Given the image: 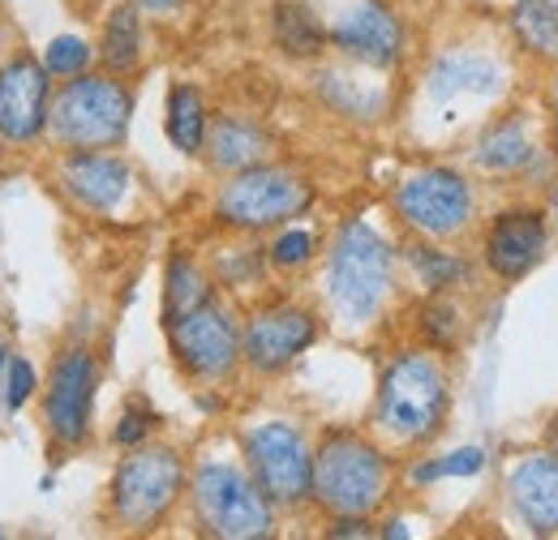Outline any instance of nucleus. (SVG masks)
<instances>
[{
    "label": "nucleus",
    "mask_w": 558,
    "mask_h": 540,
    "mask_svg": "<svg viewBox=\"0 0 558 540\" xmlns=\"http://www.w3.org/2000/svg\"><path fill=\"white\" fill-rule=\"evenodd\" d=\"M409 258H413L417 274L425 279V287H434V292H438V287H451V283H460V279L469 274V267H464L460 258L438 254V249H425V245H413Z\"/></svg>",
    "instance_id": "a878e982"
},
{
    "label": "nucleus",
    "mask_w": 558,
    "mask_h": 540,
    "mask_svg": "<svg viewBox=\"0 0 558 540\" xmlns=\"http://www.w3.org/2000/svg\"><path fill=\"white\" fill-rule=\"evenodd\" d=\"M331 296L349 318H369L391 287V249L369 223H344L331 245Z\"/></svg>",
    "instance_id": "423d86ee"
},
{
    "label": "nucleus",
    "mask_w": 558,
    "mask_h": 540,
    "mask_svg": "<svg viewBox=\"0 0 558 540\" xmlns=\"http://www.w3.org/2000/svg\"><path fill=\"white\" fill-rule=\"evenodd\" d=\"M550 451L558 455V420H555V429H550Z\"/></svg>",
    "instance_id": "f704fd0d"
},
{
    "label": "nucleus",
    "mask_w": 558,
    "mask_h": 540,
    "mask_svg": "<svg viewBox=\"0 0 558 540\" xmlns=\"http://www.w3.org/2000/svg\"><path fill=\"white\" fill-rule=\"evenodd\" d=\"M207 150L219 172H245L267 159L271 134L250 116H223L207 130Z\"/></svg>",
    "instance_id": "a211bd4d"
},
{
    "label": "nucleus",
    "mask_w": 558,
    "mask_h": 540,
    "mask_svg": "<svg viewBox=\"0 0 558 540\" xmlns=\"http://www.w3.org/2000/svg\"><path fill=\"white\" fill-rule=\"evenodd\" d=\"M529 159H533V142L524 134V121H515V116L494 125L477 146V163L486 172H520Z\"/></svg>",
    "instance_id": "b1692460"
},
{
    "label": "nucleus",
    "mask_w": 558,
    "mask_h": 540,
    "mask_svg": "<svg viewBox=\"0 0 558 540\" xmlns=\"http://www.w3.org/2000/svg\"><path fill=\"white\" fill-rule=\"evenodd\" d=\"M146 433H150V412L130 407V412L121 416V425H117V442H121V446H138Z\"/></svg>",
    "instance_id": "473e14b6"
},
{
    "label": "nucleus",
    "mask_w": 558,
    "mask_h": 540,
    "mask_svg": "<svg viewBox=\"0 0 558 540\" xmlns=\"http://www.w3.org/2000/svg\"><path fill=\"white\" fill-rule=\"evenodd\" d=\"M4 365H9V347L0 343V369H4Z\"/></svg>",
    "instance_id": "c9c22d12"
},
{
    "label": "nucleus",
    "mask_w": 558,
    "mask_h": 540,
    "mask_svg": "<svg viewBox=\"0 0 558 540\" xmlns=\"http://www.w3.org/2000/svg\"><path fill=\"white\" fill-rule=\"evenodd\" d=\"M86 65H90V44L77 39V35L52 39L48 52H44V69H48L52 77H77V73H86Z\"/></svg>",
    "instance_id": "bb28decb"
},
{
    "label": "nucleus",
    "mask_w": 558,
    "mask_h": 540,
    "mask_svg": "<svg viewBox=\"0 0 558 540\" xmlns=\"http://www.w3.org/2000/svg\"><path fill=\"white\" fill-rule=\"evenodd\" d=\"M396 210L421 236H451L473 214V189L464 185V176L447 168H429L396 189Z\"/></svg>",
    "instance_id": "9b49d317"
},
{
    "label": "nucleus",
    "mask_w": 558,
    "mask_h": 540,
    "mask_svg": "<svg viewBox=\"0 0 558 540\" xmlns=\"http://www.w3.org/2000/svg\"><path fill=\"white\" fill-rule=\"evenodd\" d=\"M245 459H250V472L258 480V489L271 498V506H296L310 498L314 455L292 425H283V420L254 425L245 433Z\"/></svg>",
    "instance_id": "6e6552de"
},
{
    "label": "nucleus",
    "mask_w": 558,
    "mask_h": 540,
    "mask_svg": "<svg viewBox=\"0 0 558 540\" xmlns=\"http://www.w3.org/2000/svg\"><path fill=\"white\" fill-rule=\"evenodd\" d=\"M142 57V26H138V9L134 4H121L112 9L108 26H104V65L112 73H130L138 69Z\"/></svg>",
    "instance_id": "393cba45"
},
{
    "label": "nucleus",
    "mask_w": 558,
    "mask_h": 540,
    "mask_svg": "<svg viewBox=\"0 0 558 540\" xmlns=\"http://www.w3.org/2000/svg\"><path fill=\"white\" fill-rule=\"evenodd\" d=\"M555 112H558V86H555Z\"/></svg>",
    "instance_id": "e433bc0d"
},
{
    "label": "nucleus",
    "mask_w": 558,
    "mask_h": 540,
    "mask_svg": "<svg viewBox=\"0 0 558 540\" xmlns=\"http://www.w3.org/2000/svg\"><path fill=\"white\" fill-rule=\"evenodd\" d=\"M323 90H327V99H331L340 112H349V116H374V112H378V95L356 90L349 77L327 73V77H323Z\"/></svg>",
    "instance_id": "c85d7f7f"
},
{
    "label": "nucleus",
    "mask_w": 558,
    "mask_h": 540,
    "mask_svg": "<svg viewBox=\"0 0 558 540\" xmlns=\"http://www.w3.org/2000/svg\"><path fill=\"white\" fill-rule=\"evenodd\" d=\"M142 9H150V13H172L181 0H138Z\"/></svg>",
    "instance_id": "72a5a7b5"
},
{
    "label": "nucleus",
    "mask_w": 558,
    "mask_h": 540,
    "mask_svg": "<svg viewBox=\"0 0 558 540\" xmlns=\"http://www.w3.org/2000/svg\"><path fill=\"white\" fill-rule=\"evenodd\" d=\"M168 137L177 150L198 155L207 146V108L194 86H172L168 95Z\"/></svg>",
    "instance_id": "412c9836"
},
{
    "label": "nucleus",
    "mask_w": 558,
    "mask_h": 540,
    "mask_svg": "<svg viewBox=\"0 0 558 540\" xmlns=\"http://www.w3.org/2000/svg\"><path fill=\"white\" fill-rule=\"evenodd\" d=\"M546 254V219L537 210H507L486 232V267L498 279H520Z\"/></svg>",
    "instance_id": "2eb2a0df"
},
{
    "label": "nucleus",
    "mask_w": 558,
    "mask_h": 540,
    "mask_svg": "<svg viewBox=\"0 0 558 540\" xmlns=\"http://www.w3.org/2000/svg\"><path fill=\"white\" fill-rule=\"evenodd\" d=\"M421 331H425V339L434 347H456V339H460V314H456V305L442 300V296L429 300L421 309Z\"/></svg>",
    "instance_id": "cd10ccee"
},
{
    "label": "nucleus",
    "mask_w": 558,
    "mask_h": 540,
    "mask_svg": "<svg viewBox=\"0 0 558 540\" xmlns=\"http://www.w3.org/2000/svg\"><path fill=\"white\" fill-rule=\"evenodd\" d=\"M310 258H314V236H310V232H301V228H292V232L276 236V245H271V262L283 267V270L305 267Z\"/></svg>",
    "instance_id": "c756f323"
},
{
    "label": "nucleus",
    "mask_w": 558,
    "mask_h": 540,
    "mask_svg": "<svg viewBox=\"0 0 558 540\" xmlns=\"http://www.w3.org/2000/svg\"><path fill=\"white\" fill-rule=\"evenodd\" d=\"M331 44H336L349 61L387 69L404 57V26H400V17H396L387 4L365 0V4L349 9V13L336 22Z\"/></svg>",
    "instance_id": "4468645a"
},
{
    "label": "nucleus",
    "mask_w": 558,
    "mask_h": 540,
    "mask_svg": "<svg viewBox=\"0 0 558 540\" xmlns=\"http://www.w3.org/2000/svg\"><path fill=\"white\" fill-rule=\"evenodd\" d=\"M181 489H185L181 455L168 446H146V451H134L112 476V511L125 528L146 532L172 511Z\"/></svg>",
    "instance_id": "0eeeda50"
},
{
    "label": "nucleus",
    "mask_w": 558,
    "mask_h": 540,
    "mask_svg": "<svg viewBox=\"0 0 558 540\" xmlns=\"http://www.w3.org/2000/svg\"><path fill=\"white\" fill-rule=\"evenodd\" d=\"M271 30H276V44L288 52V57H296V61H314V57H323V48H327V26L314 17V9H305V4H296V0H283L276 4V22H271Z\"/></svg>",
    "instance_id": "6ab92c4d"
},
{
    "label": "nucleus",
    "mask_w": 558,
    "mask_h": 540,
    "mask_svg": "<svg viewBox=\"0 0 558 540\" xmlns=\"http://www.w3.org/2000/svg\"><path fill=\"white\" fill-rule=\"evenodd\" d=\"M451 404L447 369L429 352H404L387 365L378 386V420L404 442H425L442 429Z\"/></svg>",
    "instance_id": "f03ea898"
},
{
    "label": "nucleus",
    "mask_w": 558,
    "mask_h": 540,
    "mask_svg": "<svg viewBox=\"0 0 558 540\" xmlns=\"http://www.w3.org/2000/svg\"><path fill=\"white\" fill-rule=\"evenodd\" d=\"M52 73L35 57H13L0 65V142L26 146L48 130L52 112Z\"/></svg>",
    "instance_id": "f8f14e48"
},
{
    "label": "nucleus",
    "mask_w": 558,
    "mask_h": 540,
    "mask_svg": "<svg viewBox=\"0 0 558 540\" xmlns=\"http://www.w3.org/2000/svg\"><path fill=\"white\" fill-rule=\"evenodd\" d=\"M511 30L529 52L558 57V0H520L511 13Z\"/></svg>",
    "instance_id": "5701e85b"
},
{
    "label": "nucleus",
    "mask_w": 558,
    "mask_h": 540,
    "mask_svg": "<svg viewBox=\"0 0 558 540\" xmlns=\"http://www.w3.org/2000/svg\"><path fill=\"white\" fill-rule=\"evenodd\" d=\"M168 339L181 369L194 378H228L241 360V327L219 300H207L185 318L168 322Z\"/></svg>",
    "instance_id": "1a4fd4ad"
},
{
    "label": "nucleus",
    "mask_w": 558,
    "mask_h": 540,
    "mask_svg": "<svg viewBox=\"0 0 558 540\" xmlns=\"http://www.w3.org/2000/svg\"><path fill=\"white\" fill-rule=\"evenodd\" d=\"M486 468V455L473 446V451H456V455H447V459H438V464H425L417 468V480H438V476H473Z\"/></svg>",
    "instance_id": "2f4dec72"
},
{
    "label": "nucleus",
    "mask_w": 558,
    "mask_h": 540,
    "mask_svg": "<svg viewBox=\"0 0 558 540\" xmlns=\"http://www.w3.org/2000/svg\"><path fill=\"white\" fill-rule=\"evenodd\" d=\"M130 112H134V99L117 77L77 73L52 99L48 125H52L57 142L70 150H108L125 137Z\"/></svg>",
    "instance_id": "7ed1b4c3"
},
{
    "label": "nucleus",
    "mask_w": 558,
    "mask_h": 540,
    "mask_svg": "<svg viewBox=\"0 0 558 540\" xmlns=\"http://www.w3.org/2000/svg\"><path fill=\"white\" fill-rule=\"evenodd\" d=\"M310 202H314V189L301 172H292L283 163H254L245 172H232L215 210L228 228L263 232V228L296 219Z\"/></svg>",
    "instance_id": "39448f33"
},
{
    "label": "nucleus",
    "mask_w": 558,
    "mask_h": 540,
    "mask_svg": "<svg viewBox=\"0 0 558 540\" xmlns=\"http://www.w3.org/2000/svg\"><path fill=\"white\" fill-rule=\"evenodd\" d=\"M387 484H391V472H387V459L378 446H369L361 433H327L318 455H314V489L310 498L331 511L336 519L340 515H361L369 519L383 502H387Z\"/></svg>",
    "instance_id": "f257e3e1"
},
{
    "label": "nucleus",
    "mask_w": 558,
    "mask_h": 540,
    "mask_svg": "<svg viewBox=\"0 0 558 540\" xmlns=\"http://www.w3.org/2000/svg\"><path fill=\"white\" fill-rule=\"evenodd\" d=\"M498 86V69L482 57H447L442 65L429 73V95L451 99V95H489Z\"/></svg>",
    "instance_id": "aec40b11"
},
{
    "label": "nucleus",
    "mask_w": 558,
    "mask_h": 540,
    "mask_svg": "<svg viewBox=\"0 0 558 540\" xmlns=\"http://www.w3.org/2000/svg\"><path fill=\"white\" fill-rule=\"evenodd\" d=\"M194 511L203 519V532L219 540H258L271 537L276 511L271 498L258 489L254 476L232 464H203L194 476Z\"/></svg>",
    "instance_id": "20e7f679"
},
{
    "label": "nucleus",
    "mask_w": 558,
    "mask_h": 540,
    "mask_svg": "<svg viewBox=\"0 0 558 540\" xmlns=\"http://www.w3.org/2000/svg\"><path fill=\"white\" fill-rule=\"evenodd\" d=\"M95 356L86 347H65L52 365L48 395H44V420L57 446H77L90 433V407H95Z\"/></svg>",
    "instance_id": "9d476101"
},
{
    "label": "nucleus",
    "mask_w": 558,
    "mask_h": 540,
    "mask_svg": "<svg viewBox=\"0 0 558 540\" xmlns=\"http://www.w3.org/2000/svg\"><path fill=\"white\" fill-rule=\"evenodd\" d=\"M4 373H9V382H4V407L17 412V407L35 395V365L26 356H9Z\"/></svg>",
    "instance_id": "7c9ffc66"
},
{
    "label": "nucleus",
    "mask_w": 558,
    "mask_h": 540,
    "mask_svg": "<svg viewBox=\"0 0 558 540\" xmlns=\"http://www.w3.org/2000/svg\"><path fill=\"white\" fill-rule=\"evenodd\" d=\"M511 502L533 532H558V455L524 459L511 476Z\"/></svg>",
    "instance_id": "f3484780"
},
{
    "label": "nucleus",
    "mask_w": 558,
    "mask_h": 540,
    "mask_svg": "<svg viewBox=\"0 0 558 540\" xmlns=\"http://www.w3.org/2000/svg\"><path fill=\"white\" fill-rule=\"evenodd\" d=\"M207 300H210L207 274L198 270V262H190V258L177 254L168 262V279H163V322H177V318H185L190 309H198Z\"/></svg>",
    "instance_id": "4be33fe9"
},
{
    "label": "nucleus",
    "mask_w": 558,
    "mask_h": 540,
    "mask_svg": "<svg viewBox=\"0 0 558 540\" xmlns=\"http://www.w3.org/2000/svg\"><path fill=\"white\" fill-rule=\"evenodd\" d=\"M318 339V322L301 305H267L250 314L241 331V356L258 373H283L310 343Z\"/></svg>",
    "instance_id": "ddd939ff"
},
{
    "label": "nucleus",
    "mask_w": 558,
    "mask_h": 540,
    "mask_svg": "<svg viewBox=\"0 0 558 540\" xmlns=\"http://www.w3.org/2000/svg\"><path fill=\"white\" fill-rule=\"evenodd\" d=\"M61 185L70 189L73 202L90 210H112L130 189V168L99 150H73L61 168Z\"/></svg>",
    "instance_id": "dca6fc26"
}]
</instances>
